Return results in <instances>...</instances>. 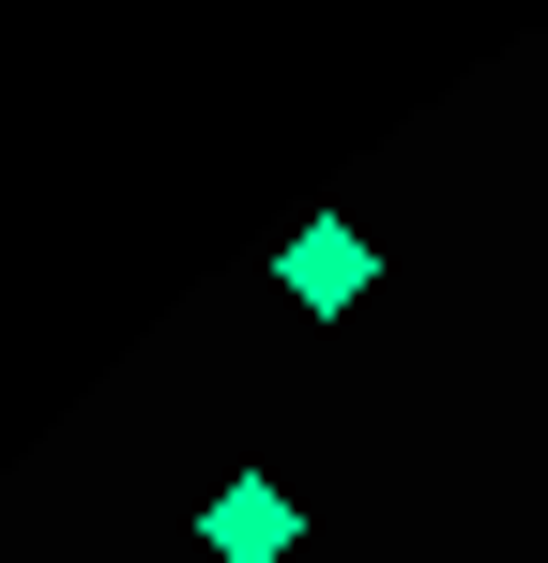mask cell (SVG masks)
<instances>
[{
  "mask_svg": "<svg viewBox=\"0 0 548 563\" xmlns=\"http://www.w3.org/2000/svg\"><path fill=\"white\" fill-rule=\"evenodd\" d=\"M289 533H305V503H289L274 472H229V487L198 503V549L213 563H289Z\"/></svg>",
  "mask_w": 548,
  "mask_h": 563,
  "instance_id": "cell-1",
  "label": "cell"
},
{
  "mask_svg": "<svg viewBox=\"0 0 548 563\" xmlns=\"http://www.w3.org/2000/svg\"><path fill=\"white\" fill-rule=\"evenodd\" d=\"M274 289H289V305H320V320H336V305H365V289H381V244H365V229H336V213H320V229H289V244H274Z\"/></svg>",
  "mask_w": 548,
  "mask_h": 563,
  "instance_id": "cell-2",
  "label": "cell"
}]
</instances>
